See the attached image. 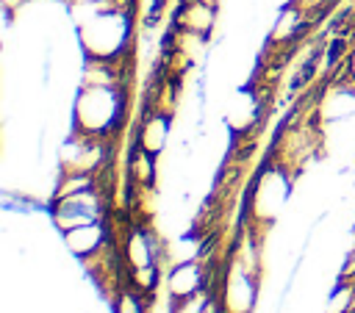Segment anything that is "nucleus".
<instances>
[{
  "label": "nucleus",
  "instance_id": "obj_1",
  "mask_svg": "<svg viewBox=\"0 0 355 313\" xmlns=\"http://www.w3.org/2000/svg\"><path fill=\"white\" fill-rule=\"evenodd\" d=\"M125 108L122 86H80L72 102V130L111 141L125 122Z\"/></svg>",
  "mask_w": 355,
  "mask_h": 313
},
{
  "label": "nucleus",
  "instance_id": "obj_9",
  "mask_svg": "<svg viewBox=\"0 0 355 313\" xmlns=\"http://www.w3.org/2000/svg\"><path fill=\"white\" fill-rule=\"evenodd\" d=\"M316 116L322 125L355 116V80H347V83L338 80L327 86L316 102Z\"/></svg>",
  "mask_w": 355,
  "mask_h": 313
},
{
  "label": "nucleus",
  "instance_id": "obj_5",
  "mask_svg": "<svg viewBox=\"0 0 355 313\" xmlns=\"http://www.w3.org/2000/svg\"><path fill=\"white\" fill-rule=\"evenodd\" d=\"M258 294H261L258 271H250L241 263L230 260L225 280H222V288L216 294L225 313H252L258 305Z\"/></svg>",
  "mask_w": 355,
  "mask_h": 313
},
{
  "label": "nucleus",
  "instance_id": "obj_2",
  "mask_svg": "<svg viewBox=\"0 0 355 313\" xmlns=\"http://www.w3.org/2000/svg\"><path fill=\"white\" fill-rule=\"evenodd\" d=\"M288 197H291V172L277 161H272L258 172L247 194V222L252 233L261 235L263 230H269L288 205Z\"/></svg>",
  "mask_w": 355,
  "mask_h": 313
},
{
  "label": "nucleus",
  "instance_id": "obj_6",
  "mask_svg": "<svg viewBox=\"0 0 355 313\" xmlns=\"http://www.w3.org/2000/svg\"><path fill=\"white\" fill-rule=\"evenodd\" d=\"M164 288H166V296L175 302V299H186V296H194L200 291H208L211 288V274H208V266L202 258L197 260H183V263H172L169 271L164 274Z\"/></svg>",
  "mask_w": 355,
  "mask_h": 313
},
{
  "label": "nucleus",
  "instance_id": "obj_4",
  "mask_svg": "<svg viewBox=\"0 0 355 313\" xmlns=\"http://www.w3.org/2000/svg\"><path fill=\"white\" fill-rule=\"evenodd\" d=\"M108 161V138H94L69 130L58 150V172H97Z\"/></svg>",
  "mask_w": 355,
  "mask_h": 313
},
{
  "label": "nucleus",
  "instance_id": "obj_18",
  "mask_svg": "<svg viewBox=\"0 0 355 313\" xmlns=\"http://www.w3.org/2000/svg\"><path fill=\"white\" fill-rule=\"evenodd\" d=\"M352 313H355V310H352Z\"/></svg>",
  "mask_w": 355,
  "mask_h": 313
},
{
  "label": "nucleus",
  "instance_id": "obj_12",
  "mask_svg": "<svg viewBox=\"0 0 355 313\" xmlns=\"http://www.w3.org/2000/svg\"><path fill=\"white\" fill-rule=\"evenodd\" d=\"M214 25H216V6L208 0H186L178 11V28L180 30L208 36Z\"/></svg>",
  "mask_w": 355,
  "mask_h": 313
},
{
  "label": "nucleus",
  "instance_id": "obj_15",
  "mask_svg": "<svg viewBox=\"0 0 355 313\" xmlns=\"http://www.w3.org/2000/svg\"><path fill=\"white\" fill-rule=\"evenodd\" d=\"M211 296H214V294H211V288H208V291H200V294H194V296L175 299L172 307H169V313H205Z\"/></svg>",
  "mask_w": 355,
  "mask_h": 313
},
{
  "label": "nucleus",
  "instance_id": "obj_14",
  "mask_svg": "<svg viewBox=\"0 0 355 313\" xmlns=\"http://www.w3.org/2000/svg\"><path fill=\"white\" fill-rule=\"evenodd\" d=\"M355 310V283H336L324 299L322 313H352Z\"/></svg>",
  "mask_w": 355,
  "mask_h": 313
},
{
  "label": "nucleus",
  "instance_id": "obj_11",
  "mask_svg": "<svg viewBox=\"0 0 355 313\" xmlns=\"http://www.w3.org/2000/svg\"><path fill=\"white\" fill-rule=\"evenodd\" d=\"M258 116H261V100H258L250 89L236 91V94L230 97L227 108H225V122H227V127H230L233 133L250 130Z\"/></svg>",
  "mask_w": 355,
  "mask_h": 313
},
{
  "label": "nucleus",
  "instance_id": "obj_3",
  "mask_svg": "<svg viewBox=\"0 0 355 313\" xmlns=\"http://www.w3.org/2000/svg\"><path fill=\"white\" fill-rule=\"evenodd\" d=\"M105 219V197L100 188H89L80 194L58 197L50 202V222L55 224L58 233H67L80 224H92Z\"/></svg>",
  "mask_w": 355,
  "mask_h": 313
},
{
  "label": "nucleus",
  "instance_id": "obj_8",
  "mask_svg": "<svg viewBox=\"0 0 355 313\" xmlns=\"http://www.w3.org/2000/svg\"><path fill=\"white\" fill-rule=\"evenodd\" d=\"M61 238H64V247L75 258L92 260L103 249H108V224H105V219L92 222V224H80V227H72V230L61 233Z\"/></svg>",
  "mask_w": 355,
  "mask_h": 313
},
{
  "label": "nucleus",
  "instance_id": "obj_7",
  "mask_svg": "<svg viewBox=\"0 0 355 313\" xmlns=\"http://www.w3.org/2000/svg\"><path fill=\"white\" fill-rule=\"evenodd\" d=\"M161 260H164V244H158V238L150 230L130 227L122 241V263L128 274L150 269V266H161Z\"/></svg>",
  "mask_w": 355,
  "mask_h": 313
},
{
  "label": "nucleus",
  "instance_id": "obj_13",
  "mask_svg": "<svg viewBox=\"0 0 355 313\" xmlns=\"http://www.w3.org/2000/svg\"><path fill=\"white\" fill-rule=\"evenodd\" d=\"M150 294L139 291L136 285H122L111 296V313H150Z\"/></svg>",
  "mask_w": 355,
  "mask_h": 313
},
{
  "label": "nucleus",
  "instance_id": "obj_10",
  "mask_svg": "<svg viewBox=\"0 0 355 313\" xmlns=\"http://www.w3.org/2000/svg\"><path fill=\"white\" fill-rule=\"evenodd\" d=\"M169 133H172V114H164V111L153 108V111L141 119V125H139V130H136V147L144 150V152H150V155H158V158H161V152H164L166 144H169Z\"/></svg>",
  "mask_w": 355,
  "mask_h": 313
},
{
  "label": "nucleus",
  "instance_id": "obj_16",
  "mask_svg": "<svg viewBox=\"0 0 355 313\" xmlns=\"http://www.w3.org/2000/svg\"><path fill=\"white\" fill-rule=\"evenodd\" d=\"M83 3H103V0H69V6H83Z\"/></svg>",
  "mask_w": 355,
  "mask_h": 313
},
{
  "label": "nucleus",
  "instance_id": "obj_17",
  "mask_svg": "<svg viewBox=\"0 0 355 313\" xmlns=\"http://www.w3.org/2000/svg\"><path fill=\"white\" fill-rule=\"evenodd\" d=\"M349 75H352V80H355V55H352V66H349Z\"/></svg>",
  "mask_w": 355,
  "mask_h": 313
}]
</instances>
